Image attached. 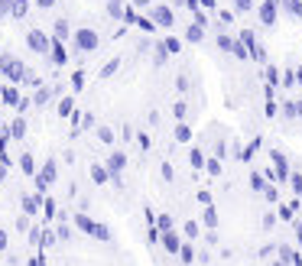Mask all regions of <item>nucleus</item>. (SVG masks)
<instances>
[{
	"instance_id": "c85d7f7f",
	"label": "nucleus",
	"mask_w": 302,
	"mask_h": 266,
	"mask_svg": "<svg viewBox=\"0 0 302 266\" xmlns=\"http://www.w3.org/2000/svg\"><path fill=\"white\" fill-rule=\"evenodd\" d=\"M292 211H296V204H283V208H280V218H283V221H292Z\"/></svg>"
},
{
	"instance_id": "cd10ccee",
	"label": "nucleus",
	"mask_w": 302,
	"mask_h": 266,
	"mask_svg": "<svg viewBox=\"0 0 302 266\" xmlns=\"http://www.w3.org/2000/svg\"><path fill=\"white\" fill-rule=\"evenodd\" d=\"M198 234H202V227H198L195 221H189V224H185V237H198Z\"/></svg>"
},
{
	"instance_id": "f3484780",
	"label": "nucleus",
	"mask_w": 302,
	"mask_h": 266,
	"mask_svg": "<svg viewBox=\"0 0 302 266\" xmlns=\"http://www.w3.org/2000/svg\"><path fill=\"white\" fill-rule=\"evenodd\" d=\"M189 159H192L195 169H205V153L202 149H189Z\"/></svg>"
},
{
	"instance_id": "7ed1b4c3",
	"label": "nucleus",
	"mask_w": 302,
	"mask_h": 266,
	"mask_svg": "<svg viewBox=\"0 0 302 266\" xmlns=\"http://www.w3.org/2000/svg\"><path fill=\"white\" fill-rule=\"evenodd\" d=\"M0 72L7 75V78H10V81H23V78H26V68H23L20 62H16V59H10V55H3V59H0Z\"/></svg>"
},
{
	"instance_id": "6e6552de",
	"label": "nucleus",
	"mask_w": 302,
	"mask_h": 266,
	"mask_svg": "<svg viewBox=\"0 0 302 266\" xmlns=\"http://www.w3.org/2000/svg\"><path fill=\"white\" fill-rule=\"evenodd\" d=\"M104 166H108V172H111V175H120V172L127 169V153H111Z\"/></svg>"
},
{
	"instance_id": "c03bdc74",
	"label": "nucleus",
	"mask_w": 302,
	"mask_h": 266,
	"mask_svg": "<svg viewBox=\"0 0 302 266\" xmlns=\"http://www.w3.org/2000/svg\"><path fill=\"white\" fill-rule=\"evenodd\" d=\"M39 3H43V7H52V0H39Z\"/></svg>"
},
{
	"instance_id": "9d476101",
	"label": "nucleus",
	"mask_w": 302,
	"mask_h": 266,
	"mask_svg": "<svg viewBox=\"0 0 302 266\" xmlns=\"http://www.w3.org/2000/svg\"><path fill=\"white\" fill-rule=\"evenodd\" d=\"M153 16H156V23H159V26H173V10H169V7H156V10H153Z\"/></svg>"
},
{
	"instance_id": "9b49d317",
	"label": "nucleus",
	"mask_w": 302,
	"mask_h": 266,
	"mask_svg": "<svg viewBox=\"0 0 302 266\" xmlns=\"http://www.w3.org/2000/svg\"><path fill=\"white\" fill-rule=\"evenodd\" d=\"M20 169L26 172V175H36V172H39V166H36V159H32L30 153H23V156H20Z\"/></svg>"
},
{
	"instance_id": "c756f323",
	"label": "nucleus",
	"mask_w": 302,
	"mask_h": 266,
	"mask_svg": "<svg viewBox=\"0 0 302 266\" xmlns=\"http://www.w3.org/2000/svg\"><path fill=\"white\" fill-rule=\"evenodd\" d=\"M52 59H55V62H65V49L59 43H52Z\"/></svg>"
},
{
	"instance_id": "ea45409f",
	"label": "nucleus",
	"mask_w": 302,
	"mask_h": 266,
	"mask_svg": "<svg viewBox=\"0 0 302 266\" xmlns=\"http://www.w3.org/2000/svg\"><path fill=\"white\" fill-rule=\"evenodd\" d=\"M7 244H10V237H7V231H0V253L7 250Z\"/></svg>"
},
{
	"instance_id": "1a4fd4ad",
	"label": "nucleus",
	"mask_w": 302,
	"mask_h": 266,
	"mask_svg": "<svg viewBox=\"0 0 302 266\" xmlns=\"http://www.w3.org/2000/svg\"><path fill=\"white\" fill-rule=\"evenodd\" d=\"M91 182H95V185H108L111 182V172H108V166H91Z\"/></svg>"
},
{
	"instance_id": "4c0bfd02",
	"label": "nucleus",
	"mask_w": 302,
	"mask_h": 266,
	"mask_svg": "<svg viewBox=\"0 0 302 266\" xmlns=\"http://www.w3.org/2000/svg\"><path fill=\"white\" fill-rule=\"evenodd\" d=\"M273 224H276V214H263V227H267V231H270Z\"/></svg>"
},
{
	"instance_id": "dca6fc26",
	"label": "nucleus",
	"mask_w": 302,
	"mask_h": 266,
	"mask_svg": "<svg viewBox=\"0 0 302 266\" xmlns=\"http://www.w3.org/2000/svg\"><path fill=\"white\" fill-rule=\"evenodd\" d=\"M205 227H208V231H215V227H218V211L211 208V204H205Z\"/></svg>"
},
{
	"instance_id": "2eb2a0df",
	"label": "nucleus",
	"mask_w": 302,
	"mask_h": 266,
	"mask_svg": "<svg viewBox=\"0 0 302 266\" xmlns=\"http://www.w3.org/2000/svg\"><path fill=\"white\" fill-rule=\"evenodd\" d=\"M59 114H62V117H72V114H75V101H72V97H62V101H59Z\"/></svg>"
},
{
	"instance_id": "4468645a",
	"label": "nucleus",
	"mask_w": 302,
	"mask_h": 266,
	"mask_svg": "<svg viewBox=\"0 0 302 266\" xmlns=\"http://www.w3.org/2000/svg\"><path fill=\"white\" fill-rule=\"evenodd\" d=\"M30 46L36 52H46V49H49V39H46L43 32H30Z\"/></svg>"
},
{
	"instance_id": "4be33fe9",
	"label": "nucleus",
	"mask_w": 302,
	"mask_h": 266,
	"mask_svg": "<svg viewBox=\"0 0 302 266\" xmlns=\"http://www.w3.org/2000/svg\"><path fill=\"white\" fill-rule=\"evenodd\" d=\"M175 140H179V143H185V140H192V130L185 127V124H179V127H175Z\"/></svg>"
},
{
	"instance_id": "5701e85b",
	"label": "nucleus",
	"mask_w": 302,
	"mask_h": 266,
	"mask_svg": "<svg viewBox=\"0 0 302 266\" xmlns=\"http://www.w3.org/2000/svg\"><path fill=\"white\" fill-rule=\"evenodd\" d=\"M179 260H182V263H192L195 260V250L189 244H182V250H179Z\"/></svg>"
},
{
	"instance_id": "37998d69",
	"label": "nucleus",
	"mask_w": 302,
	"mask_h": 266,
	"mask_svg": "<svg viewBox=\"0 0 302 266\" xmlns=\"http://www.w3.org/2000/svg\"><path fill=\"white\" fill-rule=\"evenodd\" d=\"M296 237H299V244H302V221L296 224Z\"/></svg>"
},
{
	"instance_id": "f8f14e48",
	"label": "nucleus",
	"mask_w": 302,
	"mask_h": 266,
	"mask_svg": "<svg viewBox=\"0 0 302 266\" xmlns=\"http://www.w3.org/2000/svg\"><path fill=\"white\" fill-rule=\"evenodd\" d=\"M0 97H3V104H20V101H23V97L16 94V88H10V85L0 88Z\"/></svg>"
},
{
	"instance_id": "58836bf2",
	"label": "nucleus",
	"mask_w": 302,
	"mask_h": 266,
	"mask_svg": "<svg viewBox=\"0 0 302 266\" xmlns=\"http://www.w3.org/2000/svg\"><path fill=\"white\" fill-rule=\"evenodd\" d=\"M91 124H95V114H85V117H81V127H78V130H85V127H91Z\"/></svg>"
},
{
	"instance_id": "ddd939ff",
	"label": "nucleus",
	"mask_w": 302,
	"mask_h": 266,
	"mask_svg": "<svg viewBox=\"0 0 302 266\" xmlns=\"http://www.w3.org/2000/svg\"><path fill=\"white\" fill-rule=\"evenodd\" d=\"M7 130H10V137H13V140H23V137H26V120H23V117H16V120H13V124H10Z\"/></svg>"
},
{
	"instance_id": "2f4dec72",
	"label": "nucleus",
	"mask_w": 302,
	"mask_h": 266,
	"mask_svg": "<svg viewBox=\"0 0 302 266\" xmlns=\"http://www.w3.org/2000/svg\"><path fill=\"white\" fill-rule=\"evenodd\" d=\"M55 234H59V240H68V237H72V227H65V224H59V227H55Z\"/></svg>"
},
{
	"instance_id": "f257e3e1",
	"label": "nucleus",
	"mask_w": 302,
	"mask_h": 266,
	"mask_svg": "<svg viewBox=\"0 0 302 266\" xmlns=\"http://www.w3.org/2000/svg\"><path fill=\"white\" fill-rule=\"evenodd\" d=\"M75 227L81 231V234L95 237V240H111L108 224H97V221H91V218H88L85 211H75Z\"/></svg>"
},
{
	"instance_id": "f704fd0d",
	"label": "nucleus",
	"mask_w": 302,
	"mask_h": 266,
	"mask_svg": "<svg viewBox=\"0 0 302 266\" xmlns=\"http://www.w3.org/2000/svg\"><path fill=\"white\" fill-rule=\"evenodd\" d=\"M13 13L23 16V13H26V0H13Z\"/></svg>"
},
{
	"instance_id": "6ab92c4d",
	"label": "nucleus",
	"mask_w": 302,
	"mask_h": 266,
	"mask_svg": "<svg viewBox=\"0 0 302 266\" xmlns=\"http://www.w3.org/2000/svg\"><path fill=\"white\" fill-rule=\"evenodd\" d=\"M205 169H208V175H221V159H218V156H211V159H205Z\"/></svg>"
},
{
	"instance_id": "7c9ffc66",
	"label": "nucleus",
	"mask_w": 302,
	"mask_h": 266,
	"mask_svg": "<svg viewBox=\"0 0 302 266\" xmlns=\"http://www.w3.org/2000/svg\"><path fill=\"white\" fill-rule=\"evenodd\" d=\"M289 182H292V188H296V195L302 198V175L296 172V175H289Z\"/></svg>"
},
{
	"instance_id": "423d86ee",
	"label": "nucleus",
	"mask_w": 302,
	"mask_h": 266,
	"mask_svg": "<svg viewBox=\"0 0 302 266\" xmlns=\"http://www.w3.org/2000/svg\"><path fill=\"white\" fill-rule=\"evenodd\" d=\"M159 244L166 247V250H169L173 256H179V250H182V240H179V234H175L173 227H169V231H162V234H159Z\"/></svg>"
},
{
	"instance_id": "79ce46f5",
	"label": "nucleus",
	"mask_w": 302,
	"mask_h": 266,
	"mask_svg": "<svg viewBox=\"0 0 302 266\" xmlns=\"http://www.w3.org/2000/svg\"><path fill=\"white\" fill-rule=\"evenodd\" d=\"M3 179H7V162H0V185H3Z\"/></svg>"
},
{
	"instance_id": "39448f33",
	"label": "nucleus",
	"mask_w": 302,
	"mask_h": 266,
	"mask_svg": "<svg viewBox=\"0 0 302 266\" xmlns=\"http://www.w3.org/2000/svg\"><path fill=\"white\" fill-rule=\"evenodd\" d=\"M270 159H273V172H276V179H280V182H289V162H286V156H283L280 149H273Z\"/></svg>"
},
{
	"instance_id": "a19ab883",
	"label": "nucleus",
	"mask_w": 302,
	"mask_h": 266,
	"mask_svg": "<svg viewBox=\"0 0 302 266\" xmlns=\"http://www.w3.org/2000/svg\"><path fill=\"white\" fill-rule=\"evenodd\" d=\"M173 110H175V117H179V120H182V117H185V104H182V101H179V104H175V107H173Z\"/></svg>"
},
{
	"instance_id": "f03ea898",
	"label": "nucleus",
	"mask_w": 302,
	"mask_h": 266,
	"mask_svg": "<svg viewBox=\"0 0 302 266\" xmlns=\"http://www.w3.org/2000/svg\"><path fill=\"white\" fill-rule=\"evenodd\" d=\"M55 175H59V166H55V159H46L43 166H39V172L32 175V179H36V192L46 195V192L55 185Z\"/></svg>"
},
{
	"instance_id": "49530a36",
	"label": "nucleus",
	"mask_w": 302,
	"mask_h": 266,
	"mask_svg": "<svg viewBox=\"0 0 302 266\" xmlns=\"http://www.w3.org/2000/svg\"><path fill=\"white\" fill-rule=\"evenodd\" d=\"M276 266H286V263H283V260H280V263H276Z\"/></svg>"
},
{
	"instance_id": "72a5a7b5",
	"label": "nucleus",
	"mask_w": 302,
	"mask_h": 266,
	"mask_svg": "<svg viewBox=\"0 0 302 266\" xmlns=\"http://www.w3.org/2000/svg\"><path fill=\"white\" fill-rule=\"evenodd\" d=\"M49 97H52V91H49V88H39V94H36V104H46Z\"/></svg>"
},
{
	"instance_id": "a211bd4d",
	"label": "nucleus",
	"mask_w": 302,
	"mask_h": 266,
	"mask_svg": "<svg viewBox=\"0 0 302 266\" xmlns=\"http://www.w3.org/2000/svg\"><path fill=\"white\" fill-rule=\"evenodd\" d=\"M250 188H254V192H263V188H267V182H263V172H250Z\"/></svg>"
},
{
	"instance_id": "412c9836",
	"label": "nucleus",
	"mask_w": 302,
	"mask_h": 266,
	"mask_svg": "<svg viewBox=\"0 0 302 266\" xmlns=\"http://www.w3.org/2000/svg\"><path fill=\"white\" fill-rule=\"evenodd\" d=\"M97 140H101V143H114V130L111 127H97Z\"/></svg>"
},
{
	"instance_id": "0eeeda50",
	"label": "nucleus",
	"mask_w": 302,
	"mask_h": 266,
	"mask_svg": "<svg viewBox=\"0 0 302 266\" xmlns=\"http://www.w3.org/2000/svg\"><path fill=\"white\" fill-rule=\"evenodd\" d=\"M75 46L81 49V52H91V49L97 46V36H95L91 30H78V32H75Z\"/></svg>"
},
{
	"instance_id": "c9c22d12",
	"label": "nucleus",
	"mask_w": 302,
	"mask_h": 266,
	"mask_svg": "<svg viewBox=\"0 0 302 266\" xmlns=\"http://www.w3.org/2000/svg\"><path fill=\"white\" fill-rule=\"evenodd\" d=\"M263 195H267V202H276V198H280V195H276V188H273V185H267V188H263Z\"/></svg>"
},
{
	"instance_id": "bb28decb",
	"label": "nucleus",
	"mask_w": 302,
	"mask_h": 266,
	"mask_svg": "<svg viewBox=\"0 0 302 266\" xmlns=\"http://www.w3.org/2000/svg\"><path fill=\"white\" fill-rule=\"evenodd\" d=\"M159 175H162L166 182H173V175H175V172H173V166H169V162H162V166H159Z\"/></svg>"
},
{
	"instance_id": "a878e982",
	"label": "nucleus",
	"mask_w": 302,
	"mask_h": 266,
	"mask_svg": "<svg viewBox=\"0 0 302 266\" xmlns=\"http://www.w3.org/2000/svg\"><path fill=\"white\" fill-rule=\"evenodd\" d=\"M55 211H59V208H55V202H52V198H46V204H43V214L49 218V221H52V214H55Z\"/></svg>"
},
{
	"instance_id": "de8ad7c7",
	"label": "nucleus",
	"mask_w": 302,
	"mask_h": 266,
	"mask_svg": "<svg viewBox=\"0 0 302 266\" xmlns=\"http://www.w3.org/2000/svg\"><path fill=\"white\" fill-rule=\"evenodd\" d=\"M0 153H3V149H0Z\"/></svg>"
},
{
	"instance_id": "393cba45",
	"label": "nucleus",
	"mask_w": 302,
	"mask_h": 266,
	"mask_svg": "<svg viewBox=\"0 0 302 266\" xmlns=\"http://www.w3.org/2000/svg\"><path fill=\"white\" fill-rule=\"evenodd\" d=\"M156 227H159V231H169V227H173V218H169V214H159V218H156Z\"/></svg>"
},
{
	"instance_id": "aec40b11",
	"label": "nucleus",
	"mask_w": 302,
	"mask_h": 266,
	"mask_svg": "<svg viewBox=\"0 0 302 266\" xmlns=\"http://www.w3.org/2000/svg\"><path fill=\"white\" fill-rule=\"evenodd\" d=\"M59 244V234H55V231H46L43 227V240H39V247H55Z\"/></svg>"
},
{
	"instance_id": "473e14b6",
	"label": "nucleus",
	"mask_w": 302,
	"mask_h": 266,
	"mask_svg": "<svg viewBox=\"0 0 302 266\" xmlns=\"http://www.w3.org/2000/svg\"><path fill=\"white\" fill-rule=\"evenodd\" d=\"M72 88H75V91H81V88H85V75H81V72L72 75Z\"/></svg>"
},
{
	"instance_id": "e433bc0d",
	"label": "nucleus",
	"mask_w": 302,
	"mask_h": 266,
	"mask_svg": "<svg viewBox=\"0 0 302 266\" xmlns=\"http://www.w3.org/2000/svg\"><path fill=\"white\" fill-rule=\"evenodd\" d=\"M117 59H114V62H108V65H104V68H101V75H111V72H117Z\"/></svg>"
},
{
	"instance_id": "20e7f679",
	"label": "nucleus",
	"mask_w": 302,
	"mask_h": 266,
	"mask_svg": "<svg viewBox=\"0 0 302 266\" xmlns=\"http://www.w3.org/2000/svg\"><path fill=\"white\" fill-rule=\"evenodd\" d=\"M23 214H30V218H32V214H39V211H43V204H46V198H43V192H32V195H23Z\"/></svg>"
},
{
	"instance_id": "a18cd8bd",
	"label": "nucleus",
	"mask_w": 302,
	"mask_h": 266,
	"mask_svg": "<svg viewBox=\"0 0 302 266\" xmlns=\"http://www.w3.org/2000/svg\"><path fill=\"white\" fill-rule=\"evenodd\" d=\"M133 3H140V7H143V3H150V0H133Z\"/></svg>"
},
{
	"instance_id": "b1692460",
	"label": "nucleus",
	"mask_w": 302,
	"mask_h": 266,
	"mask_svg": "<svg viewBox=\"0 0 302 266\" xmlns=\"http://www.w3.org/2000/svg\"><path fill=\"white\" fill-rule=\"evenodd\" d=\"M16 231L26 237V231H30V214H20V218H16Z\"/></svg>"
}]
</instances>
